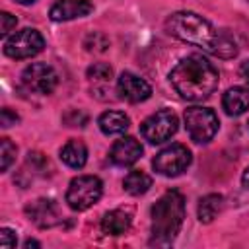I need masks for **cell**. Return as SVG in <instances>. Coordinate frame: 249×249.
I'll use <instances>...</instances> for the list:
<instances>
[{
  "label": "cell",
  "mask_w": 249,
  "mask_h": 249,
  "mask_svg": "<svg viewBox=\"0 0 249 249\" xmlns=\"http://www.w3.org/2000/svg\"><path fill=\"white\" fill-rule=\"evenodd\" d=\"M142 156V146L136 138L132 136H124L121 140H117L109 152V158L115 165L119 167H126V165H132L134 161H138Z\"/></svg>",
  "instance_id": "7c38bea8"
},
{
  "label": "cell",
  "mask_w": 249,
  "mask_h": 249,
  "mask_svg": "<svg viewBox=\"0 0 249 249\" xmlns=\"http://www.w3.org/2000/svg\"><path fill=\"white\" fill-rule=\"evenodd\" d=\"M177 115L171 109H160L140 124V132L150 144H161L177 132Z\"/></svg>",
  "instance_id": "8992f818"
},
{
  "label": "cell",
  "mask_w": 249,
  "mask_h": 249,
  "mask_svg": "<svg viewBox=\"0 0 249 249\" xmlns=\"http://www.w3.org/2000/svg\"><path fill=\"white\" fill-rule=\"evenodd\" d=\"M117 91L121 93L123 99L130 101V103H140L146 101L152 95V88L146 80L138 78L132 72H123L117 80Z\"/></svg>",
  "instance_id": "30bf717a"
},
{
  "label": "cell",
  "mask_w": 249,
  "mask_h": 249,
  "mask_svg": "<svg viewBox=\"0 0 249 249\" xmlns=\"http://www.w3.org/2000/svg\"><path fill=\"white\" fill-rule=\"evenodd\" d=\"M45 47V39L37 29H21L18 33H14L12 37L6 39L4 43V53L10 58L16 60H23V58H31L35 54H39Z\"/></svg>",
  "instance_id": "52a82bcc"
},
{
  "label": "cell",
  "mask_w": 249,
  "mask_h": 249,
  "mask_svg": "<svg viewBox=\"0 0 249 249\" xmlns=\"http://www.w3.org/2000/svg\"><path fill=\"white\" fill-rule=\"evenodd\" d=\"M103 193V183L95 175H80L74 177L66 191V202L72 210H88L93 206Z\"/></svg>",
  "instance_id": "277c9868"
},
{
  "label": "cell",
  "mask_w": 249,
  "mask_h": 249,
  "mask_svg": "<svg viewBox=\"0 0 249 249\" xmlns=\"http://www.w3.org/2000/svg\"><path fill=\"white\" fill-rule=\"evenodd\" d=\"M25 247H39V243H37V241H31V239H27V241H25Z\"/></svg>",
  "instance_id": "f1b7e54d"
},
{
  "label": "cell",
  "mask_w": 249,
  "mask_h": 249,
  "mask_svg": "<svg viewBox=\"0 0 249 249\" xmlns=\"http://www.w3.org/2000/svg\"><path fill=\"white\" fill-rule=\"evenodd\" d=\"M14 160H16V146L8 138H0V169L8 171Z\"/></svg>",
  "instance_id": "ffe728a7"
},
{
  "label": "cell",
  "mask_w": 249,
  "mask_h": 249,
  "mask_svg": "<svg viewBox=\"0 0 249 249\" xmlns=\"http://www.w3.org/2000/svg\"><path fill=\"white\" fill-rule=\"evenodd\" d=\"M62 121H64L68 126H84V124L88 123V115H86L84 111H80V109H70V111L62 117Z\"/></svg>",
  "instance_id": "603a6c76"
},
{
  "label": "cell",
  "mask_w": 249,
  "mask_h": 249,
  "mask_svg": "<svg viewBox=\"0 0 249 249\" xmlns=\"http://www.w3.org/2000/svg\"><path fill=\"white\" fill-rule=\"evenodd\" d=\"M84 47H86L88 51H93V53H103V51L109 47V41H107L101 33H91V35L86 37Z\"/></svg>",
  "instance_id": "7402d4cb"
},
{
  "label": "cell",
  "mask_w": 249,
  "mask_h": 249,
  "mask_svg": "<svg viewBox=\"0 0 249 249\" xmlns=\"http://www.w3.org/2000/svg\"><path fill=\"white\" fill-rule=\"evenodd\" d=\"M0 247H4V249L16 247V233L12 230H8V228L0 230Z\"/></svg>",
  "instance_id": "cb8c5ba5"
},
{
  "label": "cell",
  "mask_w": 249,
  "mask_h": 249,
  "mask_svg": "<svg viewBox=\"0 0 249 249\" xmlns=\"http://www.w3.org/2000/svg\"><path fill=\"white\" fill-rule=\"evenodd\" d=\"M241 183L249 189V167H245V171H243V175H241Z\"/></svg>",
  "instance_id": "83f0119b"
},
{
  "label": "cell",
  "mask_w": 249,
  "mask_h": 249,
  "mask_svg": "<svg viewBox=\"0 0 249 249\" xmlns=\"http://www.w3.org/2000/svg\"><path fill=\"white\" fill-rule=\"evenodd\" d=\"M60 160L74 169H80L86 165L88 161V148L82 140H68L62 148H60Z\"/></svg>",
  "instance_id": "e0dca14e"
},
{
  "label": "cell",
  "mask_w": 249,
  "mask_h": 249,
  "mask_svg": "<svg viewBox=\"0 0 249 249\" xmlns=\"http://www.w3.org/2000/svg\"><path fill=\"white\" fill-rule=\"evenodd\" d=\"M113 76V68L105 62H93L88 68V78L95 80V82H109Z\"/></svg>",
  "instance_id": "44dd1931"
},
{
  "label": "cell",
  "mask_w": 249,
  "mask_h": 249,
  "mask_svg": "<svg viewBox=\"0 0 249 249\" xmlns=\"http://www.w3.org/2000/svg\"><path fill=\"white\" fill-rule=\"evenodd\" d=\"M218 117L212 109L208 107H189L185 111V126L189 136L198 142V144H206L214 138V134L218 132Z\"/></svg>",
  "instance_id": "5b68a950"
},
{
  "label": "cell",
  "mask_w": 249,
  "mask_h": 249,
  "mask_svg": "<svg viewBox=\"0 0 249 249\" xmlns=\"http://www.w3.org/2000/svg\"><path fill=\"white\" fill-rule=\"evenodd\" d=\"M167 33L173 37L200 47L202 51L220 56V58H233L237 54V43L228 31L216 29L208 19L195 12H175L165 21Z\"/></svg>",
  "instance_id": "6da1fadb"
},
{
  "label": "cell",
  "mask_w": 249,
  "mask_h": 249,
  "mask_svg": "<svg viewBox=\"0 0 249 249\" xmlns=\"http://www.w3.org/2000/svg\"><path fill=\"white\" fill-rule=\"evenodd\" d=\"M25 212H27L29 220L33 224H37L39 228H51L58 220V208H56L54 200H49V198H39V200L31 202L25 208Z\"/></svg>",
  "instance_id": "4fadbf2b"
},
{
  "label": "cell",
  "mask_w": 249,
  "mask_h": 249,
  "mask_svg": "<svg viewBox=\"0 0 249 249\" xmlns=\"http://www.w3.org/2000/svg\"><path fill=\"white\" fill-rule=\"evenodd\" d=\"M0 19H2V25H0V33L6 35L8 31H12V27H16V18L8 12H2L0 14Z\"/></svg>",
  "instance_id": "484cf974"
},
{
  "label": "cell",
  "mask_w": 249,
  "mask_h": 249,
  "mask_svg": "<svg viewBox=\"0 0 249 249\" xmlns=\"http://www.w3.org/2000/svg\"><path fill=\"white\" fill-rule=\"evenodd\" d=\"M222 202H224L222 195H216V193L202 196L198 202V220L204 224H210L216 218V214L222 210Z\"/></svg>",
  "instance_id": "ac0fdd59"
},
{
  "label": "cell",
  "mask_w": 249,
  "mask_h": 249,
  "mask_svg": "<svg viewBox=\"0 0 249 249\" xmlns=\"http://www.w3.org/2000/svg\"><path fill=\"white\" fill-rule=\"evenodd\" d=\"M152 165L160 175L175 177L191 165V152L183 144H171L154 158Z\"/></svg>",
  "instance_id": "ba28073f"
},
{
  "label": "cell",
  "mask_w": 249,
  "mask_h": 249,
  "mask_svg": "<svg viewBox=\"0 0 249 249\" xmlns=\"http://www.w3.org/2000/svg\"><path fill=\"white\" fill-rule=\"evenodd\" d=\"M222 105L228 115L233 117L243 115L249 109V88H241V86L230 88L222 97Z\"/></svg>",
  "instance_id": "9a60e30c"
},
{
  "label": "cell",
  "mask_w": 249,
  "mask_h": 249,
  "mask_svg": "<svg viewBox=\"0 0 249 249\" xmlns=\"http://www.w3.org/2000/svg\"><path fill=\"white\" fill-rule=\"evenodd\" d=\"M123 187H124V191H126L128 195L138 196V195H144V193L152 187V177L146 175L144 171H138V169H136V171H130V173L124 177Z\"/></svg>",
  "instance_id": "d6986e66"
},
{
  "label": "cell",
  "mask_w": 249,
  "mask_h": 249,
  "mask_svg": "<svg viewBox=\"0 0 249 249\" xmlns=\"http://www.w3.org/2000/svg\"><path fill=\"white\" fill-rule=\"evenodd\" d=\"M18 121H19V117H18L14 111H10L8 107H4V109L0 111V124H2L4 128H8V126L16 124Z\"/></svg>",
  "instance_id": "d4e9b609"
},
{
  "label": "cell",
  "mask_w": 249,
  "mask_h": 249,
  "mask_svg": "<svg viewBox=\"0 0 249 249\" xmlns=\"http://www.w3.org/2000/svg\"><path fill=\"white\" fill-rule=\"evenodd\" d=\"M93 10V4L89 0H56L51 6V19L53 21H68L76 18H84Z\"/></svg>",
  "instance_id": "8fae6325"
},
{
  "label": "cell",
  "mask_w": 249,
  "mask_h": 249,
  "mask_svg": "<svg viewBox=\"0 0 249 249\" xmlns=\"http://www.w3.org/2000/svg\"><path fill=\"white\" fill-rule=\"evenodd\" d=\"M21 84L27 91H33V93H41V95H47L51 93L56 84H58V76L54 72L53 66H49L47 62H33L29 64L23 74H21Z\"/></svg>",
  "instance_id": "9c48e42d"
},
{
  "label": "cell",
  "mask_w": 249,
  "mask_h": 249,
  "mask_svg": "<svg viewBox=\"0 0 249 249\" xmlns=\"http://www.w3.org/2000/svg\"><path fill=\"white\" fill-rule=\"evenodd\" d=\"M185 218V198L171 189L152 206V243L167 245L175 239Z\"/></svg>",
  "instance_id": "3957f363"
},
{
  "label": "cell",
  "mask_w": 249,
  "mask_h": 249,
  "mask_svg": "<svg viewBox=\"0 0 249 249\" xmlns=\"http://www.w3.org/2000/svg\"><path fill=\"white\" fill-rule=\"evenodd\" d=\"M239 72H241V78H243L245 82H249V60H245V62L241 64Z\"/></svg>",
  "instance_id": "4316f807"
},
{
  "label": "cell",
  "mask_w": 249,
  "mask_h": 249,
  "mask_svg": "<svg viewBox=\"0 0 249 249\" xmlns=\"http://www.w3.org/2000/svg\"><path fill=\"white\" fill-rule=\"evenodd\" d=\"M132 224V212L126 208H115L101 218V230L107 235H121Z\"/></svg>",
  "instance_id": "5bb4252c"
},
{
  "label": "cell",
  "mask_w": 249,
  "mask_h": 249,
  "mask_svg": "<svg viewBox=\"0 0 249 249\" xmlns=\"http://www.w3.org/2000/svg\"><path fill=\"white\" fill-rule=\"evenodd\" d=\"M169 82L183 99L202 101L216 91L218 70L202 54H189L175 64Z\"/></svg>",
  "instance_id": "7a4b0ae2"
},
{
  "label": "cell",
  "mask_w": 249,
  "mask_h": 249,
  "mask_svg": "<svg viewBox=\"0 0 249 249\" xmlns=\"http://www.w3.org/2000/svg\"><path fill=\"white\" fill-rule=\"evenodd\" d=\"M97 124H99V128H101L103 134L115 136V134H123V132L128 128L130 121H128V117H126L124 113H121V111H105V113L99 115Z\"/></svg>",
  "instance_id": "2e32d148"
},
{
  "label": "cell",
  "mask_w": 249,
  "mask_h": 249,
  "mask_svg": "<svg viewBox=\"0 0 249 249\" xmlns=\"http://www.w3.org/2000/svg\"><path fill=\"white\" fill-rule=\"evenodd\" d=\"M16 2H19V4H33L35 0H16Z\"/></svg>",
  "instance_id": "f546056e"
}]
</instances>
